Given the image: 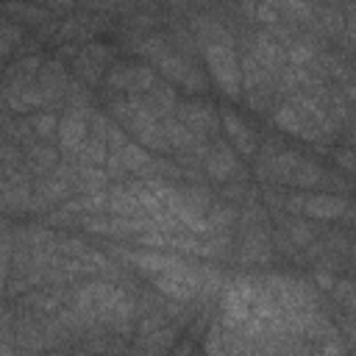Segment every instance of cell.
I'll use <instances>...</instances> for the list:
<instances>
[{
    "label": "cell",
    "instance_id": "obj_21",
    "mask_svg": "<svg viewBox=\"0 0 356 356\" xmlns=\"http://www.w3.org/2000/svg\"><path fill=\"white\" fill-rule=\"evenodd\" d=\"M117 159H120V164H122V170L128 172V175H134V178H139L142 175V170L150 164V150H145L142 145H136L134 139L125 145V147H120L117 153H114Z\"/></svg>",
    "mask_w": 356,
    "mask_h": 356
},
{
    "label": "cell",
    "instance_id": "obj_15",
    "mask_svg": "<svg viewBox=\"0 0 356 356\" xmlns=\"http://www.w3.org/2000/svg\"><path fill=\"white\" fill-rule=\"evenodd\" d=\"M195 64H200V61H192V58L175 53L172 44H170V47L153 61V72H159L161 81H167V83H172V86H181V81L186 78V72H189Z\"/></svg>",
    "mask_w": 356,
    "mask_h": 356
},
{
    "label": "cell",
    "instance_id": "obj_4",
    "mask_svg": "<svg viewBox=\"0 0 356 356\" xmlns=\"http://www.w3.org/2000/svg\"><path fill=\"white\" fill-rule=\"evenodd\" d=\"M200 281H203V264L192 259H184L178 267L164 270L156 278H150L153 292L175 303H195L200 295Z\"/></svg>",
    "mask_w": 356,
    "mask_h": 356
},
{
    "label": "cell",
    "instance_id": "obj_18",
    "mask_svg": "<svg viewBox=\"0 0 356 356\" xmlns=\"http://www.w3.org/2000/svg\"><path fill=\"white\" fill-rule=\"evenodd\" d=\"M106 189H108L106 170L75 164V172H72V192L75 195H92V192H106Z\"/></svg>",
    "mask_w": 356,
    "mask_h": 356
},
{
    "label": "cell",
    "instance_id": "obj_23",
    "mask_svg": "<svg viewBox=\"0 0 356 356\" xmlns=\"http://www.w3.org/2000/svg\"><path fill=\"white\" fill-rule=\"evenodd\" d=\"M28 125L39 142L56 145V131H58V114L56 111H33V114H28Z\"/></svg>",
    "mask_w": 356,
    "mask_h": 356
},
{
    "label": "cell",
    "instance_id": "obj_2",
    "mask_svg": "<svg viewBox=\"0 0 356 356\" xmlns=\"http://www.w3.org/2000/svg\"><path fill=\"white\" fill-rule=\"evenodd\" d=\"M267 292L275 298L284 314H306V312H328L323 292L309 281L298 275L284 273H264L261 275Z\"/></svg>",
    "mask_w": 356,
    "mask_h": 356
},
{
    "label": "cell",
    "instance_id": "obj_26",
    "mask_svg": "<svg viewBox=\"0 0 356 356\" xmlns=\"http://www.w3.org/2000/svg\"><path fill=\"white\" fill-rule=\"evenodd\" d=\"M64 108H95V92L72 78L64 92Z\"/></svg>",
    "mask_w": 356,
    "mask_h": 356
},
{
    "label": "cell",
    "instance_id": "obj_5",
    "mask_svg": "<svg viewBox=\"0 0 356 356\" xmlns=\"http://www.w3.org/2000/svg\"><path fill=\"white\" fill-rule=\"evenodd\" d=\"M231 259L236 264H270L275 259L273 239H270V222H236Z\"/></svg>",
    "mask_w": 356,
    "mask_h": 356
},
{
    "label": "cell",
    "instance_id": "obj_10",
    "mask_svg": "<svg viewBox=\"0 0 356 356\" xmlns=\"http://www.w3.org/2000/svg\"><path fill=\"white\" fill-rule=\"evenodd\" d=\"M203 172H206L209 181L225 184V181H231V178H236V175H242V172H248V170L242 167V161H239V156L231 150V145L217 136V139H211L209 153H206V159H203Z\"/></svg>",
    "mask_w": 356,
    "mask_h": 356
},
{
    "label": "cell",
    "instance_id": "obj_8",
    "mask_svg": "<svg viewBox=\"0 0 356 356\" xmlns=\"http://www.w3.org/2000/svg\"><path fill=\"white\" fill-rule=\"evenodd\" d=\"M89 114H92V108H64V114H58L56 147H58L61 159L72 161L78 156V150L83 147V142L89 139Z\"/></svg>",
    "mask_w": 356,
    "mask_h": 356
},
{
    "label": "cell",
    "instance_id": "obj_28",
    "mask_svg": "<svg viewBox=\"0 0 356 356\" xmlns=\"http://www.w3.org/2000/svg\"><path fill=\"white\" fill-rule=\"evenodd\" d=\"M3 11L6 14H11V17H17L14 22L19 25V19L22 22H31V25H42V22H47V11L44 8H39V6H3Z\"/></svg>",
    "mask_w": 356,
    "mask_h": 356
},
{
    "label": "cell",
    "instance_id": "obj_9",
    "mask_svg": "<svg viewBox=\"0 0 356 356\" xmlns=\"http://www.w3.org/2000/svg\"><path fill=\"white\" fill-rule=\"evenodd\" d=\"M172 114L200 139L211 142L220 136V111L209 100H178Z\"/></svg>",
    "mask_w": 356,
    "mask_h": 356
},
{
    "label": "cell",
    "instance_id": "obj_35",
    "mask_svg": "<svg viewBox=\"0 0 356 356\" xmlns=\"http://www.w3.org/2000/svg\"><path fill=\"white\" fill-rule=\"evenodd\" d=\"M0 184H3V175H0Z\"/></svg>",
    "mask_w": 356,
    "mask_h": 356
},
{
    "label": "cell",
    "instance_id": "obj_16",
    "mask_svg": "<svg viewBox=\"0 0 356 356\" xmlns=\"http://www.w3.org/2000/svg\"><path fill=\"white\" fill-rule=\"evenodd\" d=\"M22 156H25V170H28L33 178H42V175L53 172V167L61 161L58 147L50 145V142H33L31 147L22 150Z\"/></svg>",
    "mask_w": 356,
    "mask_h": 356
},
{
    "label": "cell",
    "instance_id": "obj_19",
    "mask_svg": "<svg viewBox=\"0 0 356 356\" xmlns=\"http://www.w3.org/2000/svg\"><path fill=\"white\" fill-rule=\"evenodd\" d=\"M236 217H239V209L234 203H225V200H217L209 206L206 211V222L211 228V234H222V231H234L236 225Z\"/></svg>",
    "mask_w": 356,
    "mask_h": 356
},
{
    "label": "cell",
    "instance_id": "obj_24",
    "mask_svg": "<svg viewBox=\"0 0 356 356\" xmlns=\"http://www.w3.org/2000/svg\"><path fill=\"white\" fill-rule=\"evenodd\" d=\"M25 31L22 25H17L14 19H0V58L17 56V50L22 47Z\"/></svg>",
    "mask_w": 356,
    "mask_h": 356
},
{
    "label": "cell",
    "instance_id": "obj_29",
    "mask_svg": "<svg viewBox=\"0 0 356 356\" xmlns=\"http://www.w3.org/2000/svg\"><path fill=\"white\" fill-rule=\"evenodd\" d=\"M328 292H331L334 306H339L342 312H350L353 314V284H350V278H337Z\"/></svg>",
    "mask_w": 356,
    "mask_h": 356
},
{
    "label": "cell",
    "instance_id": "obj_30",
    "mask_svg": "<svg viewBox=\"0 0 356 356\" xmlns=\"http://www.w3.org/2000/svg\"><path fill=\"white\" fill-rule=\"evenodd\" d=\"M206 89H209V75H206V70L200 64H195L186 72V78L181 81V92H186V95H203Z\"/></svg>",
    "mask_w": 356,
    "mask_h": 356
},
{
    "label": "cell",
    "instance_id": "obj_17",
    "mask_svg": "<svg viewBox=\"0 0 356 356\" xmlns=\"http://www.w3.org/2000/svg\"><path fill=\"white\" fill-rule=\"evenodd\" d=\"M106 197H108V214L111 217H139L142 214L136 195L125 184H108Z\"/></svg>",
    "mask_w": 356,
    "mask_h": 356
},
{
    "label": "cell",
    "instance_id": "obj_12",
    "mask_svg": "<svg viewBox=\"0 0 356 356\" xmlns=\"http://www.w3.org/2000/svg\"><path fill=\"white\" fill-rule=\"evenodd\" d=\"M70 81H72V75L67 72L64 61H58V58H44V61H42L39 75H36V83L44 89V95H47L53 111H56V108H64V92H67Z\"/></svg>",
    "mask_w": 356,
    "mask_h": 356
},
{
    "label": "cell",
    "instance_id": "obj_34",
    "mask_svg": "<svg viewBox=\"0 0 356 356\" xmlns=\"http://www.w3.org/2000/svg\"><path fill=\"white\" fill-rule=\"evenodd\" d=\"M17 356H50V353H42V350H17Z\"/></svg>",
    "mask_w": 356,
    "mask_h": 356
},
{
    "label": "cell",
    "instance_id": "obj_6",
    "mask_svg": "<svg viewBox=\"0 0 356 356\" xmlns=\"http://www.w3.org/2000/svg\"><path fill=\"white\" fill-rule=\"evenodd\" d=\"M156 81L153 67L134 64V61H111L103 75V92L114 95H145Z\"/></svg>",
    "mask_w": 356,
    "mask_h": 356
},
{
    "label": "cell",
    "instance_id": "obj_13",
    "mask_svg": "<svg viewBox=\"0 0 356 356\" xmlns=\"http://www.w3.org/2000/svg\"><path fill=\"white\" fill-rule=\"evenodd\" d=\"M178 339H181V328L164 323L150 334H136L131 339V356H167Z\"/></svg>",
    "mask_w": 356,
    "mask_h": 356
},
{
    "label": "cell",
    "instance_id": "obj_3",
    "mask_svg": "<svg viewBox=\"0 0 356 356\" xmlns=\"http://www.w3.org/2000/svg\"><path fill=\"white\" fill-rule=\"evenodd\" d=\"M284 211L295 214V217L317 220V222H337V220H342L345 228L350 225V214H353L350 197L334 195V192H289Z\"/></svg>",
    "mask_w": 356,
    "mask_h": 356
},
{
    "label": "cell",
    "instance_id": "obj_27",
    "mask_svg": "<svg viewBox=\"0 0 356 356\" xmlns=\"http://www.w3.org/2000/svg\"><path fill=\"white\" fill-rule=\"evenodd\" d=\"M203 356H225V337H222V325L217 323V317L209 323L203 334Z\"/></svg>",
    "mask_w": 356,
    "mask_h": 356
},
{
    "label": "cell",
    "instance_id": "obj_33",
    "mask_svg": "<svg viewBox=\"0 0 356 356\" xmlns=\"http://www.w3.org/2000/svg\"><path fill=\"white\" fill-rule=\"evenodd\" d=\"M167 356H197V353H195V339H189V337L178 339Z\"/></svg>",
    "mask_w": 356,
    "mask_h": 356
},
{
    "label": "cell",
    "instance_id": "obj_31",
    "mask_svg": "<svg viewBox=\"0 0 356 356\" xmlns=\"http://www.w3.org/2000/svg\"><path fill=\"white\" fill-rule=\"evenodd\" d=\"M331 156H334V164H339L345 175L353 172V150H350L348 145H342V147L334 145V147H331Z\"/></svg>",
    "mask_w": 356,
    "mask_h": 356
},
{
    "label": "cell",
    "instance_id": "obj_22",
    "mask_svg": "<svg viewBox=\"0 0 356 356\" xmlns=\"http://www.w3.org/2000/svg\"><path fill=\"white\" fill-rule=\"evenodd\" d=\"M11 250H14V225L6 217H0V298L6 295V284H8Z\"/></svg>",
    "mask_w": 356,
    "mask_h": 356
},
{
    "label": "cell",
    "instance_id": "obj_25",
    "mask_svg": "<svg viewBox=\"0 0 356 356\" xmlns=\"http://www.w3.org/2000/svg\"><path fill=\"white\" fill-rule=\"evenodd\" d=\"M106 159H108V147H106V142L89 136L72 161H75V164H83V167H100V170H103V167H106Z\"/></svg>",
    "mask_w": 356,
    "mask_h": 356
},
{
    "label": "cell",
    "instance_id": "obj_1",
    "mask_svg": "<svg viewBox=\"0 0 356 356\" xmlns=\"http://www.w3.org/2000/svg\"><path fill=\"white\" fill-rule=\"evenodd\" d=\"M200 56H203L209 78L217 83V89L231 100H242V75H239V53H236L234 31L206 42L200 47Z\"/></svg>",
    "mask_w": 356,
    "mask_h": 356
},
{
    "label": "cell",
    "instance_id": "obj_7",
    "mask_svg": "<svg viewBox=\"0 0 356 356\" xmlns=\"http://www.w3.org/2000/svg\"><path fill=\"white\" fill-rule=\"evenodd\" d=\"M114 61V50L100 44V42H89V44H81L75 58L70 61V70H72V78L81 81L83 86H100L103 83V75L106 70L111 67Z\"/></svg>",
    "mask_w": 356,
    "mask_h": 356
},
{
    "label": "cell",
    "instance_id": "obj_32",
    "mask_svg": "<svg viewBox=\"0 0 356 356\" xmlns=\"http://www.w3.org/2000/svg\"><path fill=\"white\" fill-rule=\"evenodd\" d=\"M309 281H312V284H314V286H317L320 292H328V289L334 286L337 275H334L331 270H317V267H314V270H312V278H309Z\"/></svg>",
    "mask_w": 356,
    "mask_h": 356
},
{
    "label": "cell",
    "instance_id": "obj_14",
    "mask_svg": "<svg viewBox=\"0 0 356 356\" xmlns=\"http://www.w3.org/2000/svg\"><path fill=\"white\" fill-rule=\"evenodd\" d=\"M139 97H142V103L147 106V111H150L153 117H159V120L170 117V114L175 111V106H178V89H175L172 83L161 81V78H156L153 86H150L145 95H139Z\"/></svg>",
    "mask_w": 356,
    "mask_h": 356
},
{
    "label": "cell",
    "instance_id": "obj_11",
    "mask_svg": "<svg viewBox=\"0 0 356 356\" xmlns=\"http://www.w3.org/2000/svg\"><path fill=\"white\" fill-rule=\"evenodd\" d=\"M220 131L225 134V139H228V145H231V150L236 156H245V159H253L256 156V150H259V134L234 108H222L220 111Z\"/></svg>",
    "mask_w": 356,
    "mask_h": 356
},
{
    "label": "cell",
    "instance_id": "obj_20",
    "mask_svg": "<svg viewBox=\"0 0 356 356\" xmlns=\"http://www.w3.org/2000/svg\"><path fill=\"white\" fill-rule=\"evenodd\" d=\"M161 131H164V139H167V147H170V153H178V150H184V147H189L195 139H200V136H195L175 114H170V117H164L161 120Z\"/></svg>",
    "mask_w": 356,
    "mask_h": 356
}]
</instances>
